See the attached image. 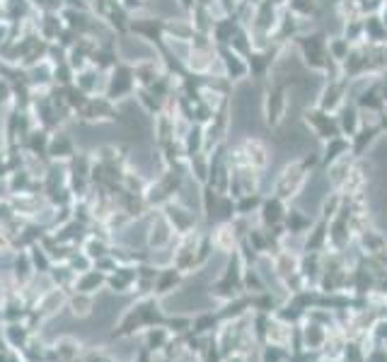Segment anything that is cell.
Wrapping results in <instances>:
<instances>
[{
  "label": "cell",
  "instance_id": "obj_1",
  "mask_svg": "<svg viewBox=\"0 0 387 362\" xmlns=\"http://www.w3.org/2000/svg\"><path fill=\"white\" fill-rule=\"evenodd\" d=\"M327 39H329L327 32H322V30H305L293 39V46L298 49L305 68L315 70V72H324L327 80H331V77L341 75V68H339V63H334V60L329 58Z\"/></svg>",
  "mask_w": 387,
  "mask_h": 362
},
{
  "label": "cell",
  "instance_id": "obj_2",
  "mask_svg": "<svg viewBox=\"0 0 387 362\" xmlns=\"http://www.w3.org/2000/svg\"><path fill=\"white\" fill-rule=\"evenodd\" d=\"M293 77L286 80V77H279L271 72V82L264 90V99H262V114L264 121H267L269 128H281L288 116L291 109V85H293Z\"/></svg>",
  "mask_w": 387,
  "mask_h": 362
},
{
  "label": "cell",
  "instance_id": "obj_3",
  "mask_svg": "<svg viewBox=\"0 0 387 362\" xmlns=\"http://www.w3.org/2000/svg\"><path fill=\"white\" fill-rule=\"evenodd\" d=\"M230 160H235V164L240 167V169L262 172L271 160V150L262 138L250 136V138H242V141L235 145V157L230 155Z\"/></svg>",
  "mask_w": 387,
  "mask_h": 362
},
{
  "label": "cell",
  "instance_id": "obj_4",
  "mask_svg": "<svg viewBox=\"0 0 387 362\" xmlns=\"http://www.w3.org/2000/svg\"><path fill=\"white\" fill-rule=\"evenodd\" d=\"M303 124L312 136H317V141L327 143L336 136H344L339 128V121H336V114H329V111L319 109L317 104L303 109Z\"/></svg>",
  "mask_w": 387,
  "mask_h": 362
},
{
  "label": "cell",
  "instance_id": "obj_5",
  "mask_svg": "<svg viewBox=\"0 0 387 362\" xmlns=\"http://www.w3.org/2000/svg\"><path fill=\"white\" fill-rule=\"evenodd\" d=\"M310 172L303 167L300 160H296V162H288L281 169L279 179L274 183V196L288 200V198H296L298 193H300V188L305 186Z\"/></svg>",
  "mask_w": 387,
  "mask_h": 362
},
{
  "label": "cell",
  "instance_id": "obj_6",
  "mask_svg": "<svg viewBox=\"0 0 387 362\" xmlns=\"http://www.w3.org/2000/svg\"><path fill=\"white\" fill-rule=\"evenodd\" d=\"M348 94H351V80L344 75L331 77V80H327V85L322 87V92H319V97L315 104H317L319 109L329 111V114H336V111L351 99Z\"/></svg>",
  "mask_w": 387,
  "mask_h": 362
},
{
  "label": "cell",
  "instance_id": "obj_7",
  "mask_svg": "<svg viewBox=\"0 0 387 362\" xmlns=\"http://www.w3.org/2000/svg\"><path fill=\"white\" fill-rule=\"evenodd\" d=\"M351 102L356 104L358 109H361V114L366 116L370 114L375 119V116L380 114V111L387 109V104L383 102V94H380V80L375 77L373 82H368V77L363 80V87L358 92H353Z\"/></svg>",
  "mask_w": 387,
  "mask_h": 362
},
{
  "label": "cell",
  "instance_id": "obj_8",
  "mask_svg": "<svg viewBox=\"0 0 387 362\" xmlns=\"http://www.w3.org/2000/svg\"><path fill=\"white\" fill-rule=\"evenodd\" d=\"M383 136V131H380V126H378V121H368V119H363V124L358 126V131L353 133L348 141H351V155L353 157H366L368 155V150L373 148L375 143H378V138Z\"/></svg>",
  "mask_w": 387,
  "mask_h": 362
},
{
  "label": "cell",
  "instance_id": "obj_9",
  "mask_svg": "<svg viewBox=\"0 0 387 362\" xmlns=\"http://www.w3.org/2000/svg\"><path fill=\"white\" fill-rule=\"evenodd\" d=\"M319 155H322V169H327L329 164L339 162L341 157L351 155V141H348L346 136L331 138V141L322 143V150H319Z\"/></svg>",
  "mask_w": 387,
  "mask_h": 362
},
{
  "label": "cell",
  "instance_id": "obj_10",
  "mask_svg": "<svg viewBox=\"0 0 387 362\" xmlns=\"http://www.w3.org/2000/svg\"><path fill=\"white\" fill-rule=\"evenodd\" d=\"M220 56H223V65H225V72H228L230 80H245V77H250V65H247L245 56L232 51L230 46L220 49Z\"/></svg>",
  "mask_w": 387,
  "mask_h": 362
},
{
  "label": "cell",
  "instance_id": "obj_11",
  "mask_svg": "<svg viewBox=\"0 0 387 362\" xmlns=\"http://www.w3.org/2000/svg\"><path fill=\"white\" fill-rule=\"evenodd\" d=\"M363 119H366V116L361 114V109H358L351 99H348L344 107L336 111V121H339V128H341V133H344L346 138H351L353 133L358 131V126L363 124Z\"/></svg>",
  "mask_w": 387,
  "mask_h": 362
},
{
  "label": "cell",
  "instance_id": "obj_12",
  "mask_svg": "<svg viewBox=\"0 0 387 362\" xmlns=\"http://www.w3.org/2000/svg\"><path fill=\"white\" fill-rule=\"evenodd\" d=\"M286 10L300 22H312L319 18L322 5L319 0H286Z\"/></svg>",
  "mask_w": 387,
  "mask_h": 362
},
{
  "label": "cell",
  "instance_id": "obj_13",
  "mask_svg": "<svg viewBox=\"0 0 387 362\" xmlns=\"http://www.w3.org/2000/svg\"><path fill=\"white\" fill-rule=\"evenodd\" d=\"M363 37H366V44H378V46L387 44V25L378 13L363 18Z\"/></svg>",
  "mask_w": 387,
  "mask_h": 362
},
{
  "label": "cell",
  "instance_id": "obj_14",
  "mask_svg": "<svg viewBox=\"0 0 387 362\" xmlns=\"http://www.w3.org/2000/svg\"><path fill=\"white\" fill-rule=\"evenodd\" d=\"M351 49H353V44L348 41L346 37H341V34H336V37H329L327 39V51H329V58L334 60V63H344L346 60V56L351 53Z\"/></svg>",
  "mask_w": 387,
  "mask_h": 362
},
{
  "label": "cell",
  "instance_id": "obj_15",
  "mask_svg": "<svg viewBox=\"0 0 387 362\" xmlns=\"http://www.w3.org/2000/svg\"><path fill=\"white\" fill-rule=\"evenodd\" d=\"M264 217H267V222H271V225H276L279 220H284L286 213H284V198L279 196H271L267 203H264Z\"/></svg>",
  "mask_w": 387,
  "mask_h": 362
},
{
  "label": "cell",
  "instance_id": "obj_16",
  "mask_svg": "<svg viewBox=\"0 0 387 362\" xmlns=\"http://www.w3.org/2000/svg\"><path fill=\"white\" fill-rule=\"evenodd\" d=\"M375 121H378L380 131H383V136H385V133H387V109H385V111H380V114L375 116Z\"/></svg>",
  "mask_w": 387,
  "mask_h": 362
},
{
  "label": "cell",
  "instance_id": "obj_17",
  "mask_svg": "<svg viewBox=\"0 0 387 362\" xmlns=\"http://www.w3.org/2000/svg\"><path fill=\"white\" fill-rule=\"evenodd\" d=\"M380 80H383V82H387V70L383 72V75H380Z\"/></svg>",
  "mask_w": 387,
  "mask_h": 362
}]
</instances>
